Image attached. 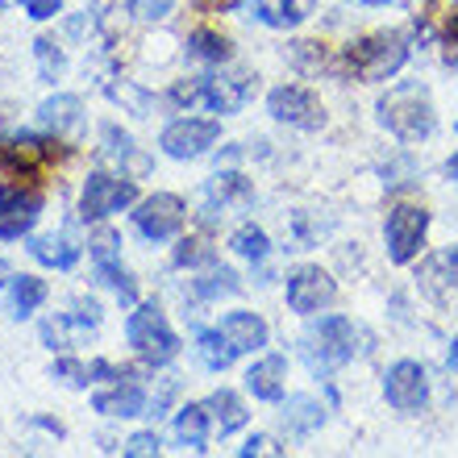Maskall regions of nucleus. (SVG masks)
Segmentation results:
<instances>
[{"instance_id": "1", "label": "nucleus", "mask_w": 458, "mask_h": 458, "mask_svg": "<svg viewBox=\"0 0 458 458\" xmlns=\"http://www.w3.org/2000/svg\"><path fill=\"white\" fill-rule=\"evenodd\" d=\"M371 350V334L362 326H354L350 317H321L309 334H304V359L317 375H329L334 367L350 362L354 354Z\"/></svg>"}, {"instance_id": "2", "label": "nucleus", "mask_w": 458, "mask_h": 458, "mask_svg": "<svg viewBox=\"0 0 458 458\" xmlns=\"http://www.w3.org/2000/svg\"><path fill=\"white\" fill-rule=\"evenodd\" d=\"M379 121L387 133H396L400 142H421L429 138L437 125L434 117V100L421 84H396L379 100Z\"/></svg>"}, {"instance_id": "3", "label": "nucleus", "mask_w": 458, "mask_h": 458, "mask_svg": "<svg viewBox=\"0 0 458 458\" xmlns=\"http://www.w3.org/2000/svg\"><path fill=\"white\" fill-rule=\"evenodd\" d=\"M125 338H130L133 354L142 362H150V367H163V362H171L180 354V338L171 334L158 304H138L133 309L130 321H125Z\"/></svg>"}, {"instance_id": "4", "label": "nucleus", "mask_w": 458, "mask_h": 458, "mask_svg": "<svg viewBox=\"0 0 458 458\" xmlns=\"http://www.w3.org/2000/svg\"><path fill=\"white\" fill-rule=\"evenodd\" d=\"M404 59H409V47H404V38L400 34H371V38H362V42H354V47L346 50L350 72L359 75V80H367V84H375V80H392V75L404 67Z\"/></svg>"}, {"instance_id": "5", "label": "nucleus", "mask_w": 458, "mask_h": 458, "mask_svg": "<svg viewBox=\"0 0 458 458\" xmlns=\"http://www.w3.org/2000/svg\"><path fill=\"white\" fill-rule=\"evenodd\" d=\"M267 113L284 125H296V130H321L326 125V109H321V100L301 84H284L276 88L271 97H267Z\"/></svg>"}, {"instance_id": "6", "label": "nucleus", "mask_w": 458, "mask_h": 458, "mask_svg": "<svg viewBox=\"0 0 458 458\" xmlns=\"http://www.w3.org/2000/svg\"><path fill=\"white\" fill-rule=\"evenodd\" d=\"M138 200V188H133V180H125V175H105V171H97V175H88L84 183V196H80V208H84L88 221H100L109 217V213H121L125 205H133Z\"/></svg>"}, {"instance_id": "7", "label": "nucleus", "mask_w": 458, "mask_h": 458, "mask_svg": "<svg viewBox=\"0 0 458 458\" xmlns=\"http://www.w3.org/2000/svg\"><path fill=\"white\" fill-rule=\"evenodd\" d=\"M425 229H429V213L417 205H396L387 213V254H392V263H409L412 254L421 250L425 242Z\"/></svg>"}, {"instance_id": "8", "label": "nucleus", "mask_w": 458, "mask_h": 458, "mask_svg": "<svg viewBox=\"0 0 458 458\" xmlns=\"http://www.w3.org/2000/svg\"><path fill=\"white\" fill-rule=\"evenodd\" d=\"M334 296H338V284L329 279V271H321V267H296L288 276V309L292 313H321V309H329L334 304Z\"/></svg>"}, {"instance_id": "9", "label": "nucleus", "mask_w": 458, "mask_h": 458, "mask_svg": "<svg viewBox=\"0 0 458 458\" xmlns=\"http://www.w3.org/2000/svg\"><path fill=\"white\" fill-rule=\"evenodd\" d=\"M384 396H387V404L400 412L421 409L425 400H429V375H425L421 362H412V359L392 362L384 375Z\"/></svg>"}, {"instance_id": "10", "label": "nucleus", "mask_w": 458, "mask_h": 458, "mask_svg": "<svg viewBox=\"0 0 458 458\" xmlns=\"http://www.w3.org/2000/svg\"><path fill=\"white\" fill-rule=\"evenodd\" d=\"M133 225H138V233H142L146 242H167L180 233L183 225V200L171 192H155L146 196L142 205H138V213H133Z\"/></svg>"}, {"instance_id": "11", "label": "nucleus", "mask_w": 458, "mask_h": 458, "mask_svg": "<svg viewBox=\"0 0 458 458\" xmlns=\"http://www.w3.org/2000/svg\"><path fill=\"white\" fill-rule=\"evenodd\" d=\"M221 138V125L217 121H196V117H183V121H171L158 146L167 150L171 158H200L208 146Z\"/></svg>"}, {"instance_id": "12", "label": "nucleus", "mask_w": 458, "mask_h": 458, "mask_svg": "<svg viewBox=\"0 0 458 458\" xmlns=\"http://www.w3.org/2000/svg\"><path fill=\"white\" fill-rule=\"evenodd\" d=\"M42 213V196L21 188H0V238H21L30 233Z\"/></svg>"}, {"instance_id": "13", "label": "nucleus", "mask_w": 458, "mask_h": 458, "mask_svg": "<svg viewBox=\"0 0 458 458\" xmlns=\"http://www.w3.org/2000/svg\"><path fill=\"white\" fill-rule=\"evenodd\" d=\"M421 288L434 296V301H450L458 296V246H446V250L429 254L421 263Z\"/></svg>"}, {"instance_id": "14", "label": "nucleus", "mask_w": 458, "mask_h": 458, "mask_svg": "<svg viewBox=\"0 0 458 458\" xmlns=\"http://www.w3.org/2000/svg\"><path fill=\"white\" fill-rule=\"evenodd\" d=\"M254 80L250 72H233V75H208V105L213 113H238L246 100L254 97Z\"/></svg>"}, {"instance_id": "15", "label": "nucleus", "mask_w": 458, "mask_h": 458, "mask_svg": "<svg viewBox=\"0 0 458 458\" xmlns=\"http://www.w3.org/2000/svg\"><path fill=\"white\" fill-rule=\"evenodd\" d=\"M100 158L121 163V175H146L150 171V155H142L130 133H121L117 125H105V155Z\"/></svg>"}, {"instance_id": "16", "label": "nucleus", "mask_w": 458, "mask_h": 458, "mask_svg": "<svg viewBox=\"0 0 458 458\" xmlns=\"http://www.w3.org/2000/svg\"><path fill=\"white\" fill-rule=\"evenodd\" d=\"M221 334H225L229 346L238 350V354L267 346V321L259 313H229V317H221Z\"/></svg>"}, {"instance_id": "17", "label": "nucleus", "mask_w": 458, "mask_h": 458, "mask_svg": "<svg viewBox=\"0 0 458 458\" xmlns=\"http://www.w3.org/2000/svg\"><path fill=\"white\" fill-rule=\"evenodd\" d=\"M284 375H288V359L284 354H267L246 371V387L259 400H279L284 396Z\"/></svg>"}, {"instance_id": "18", "label": "nucleus", "mask_w": 458, "mask_h": 458, "mask_svg": "<svg viewBox=\"0 0 458 458\" xmlns=\"http://www.w3.org/2000/svg\"><path fill=\"white\" fill-rule=\"evenodd\" d=\"M317 9V0H254L259 21L271 30H296V25Z\"/></svg>"}, {"instance_id": "19", "label": "nucleus", "mask_w": 458, "mask_h": 458, "mask_svg": "<svg viewBox=\"0 0 458 458\" xmlns=\"http://www.w3.org/2000/svg\"><path fill=\"white\" fill-rule=\"evenodd\" d=\"M92 409L105 412V417H142L146 392L138 384H117V387H109V392H97V396H92Z\"/></svg>"}, {"instance_id": "20", "label": "nucleus", "mask_w": 458, "mask_h": 458, "mask_svg": "<svg viewBox=\"0 0 458 458\" xmlns=\"http://www.w3.org/2000/svg\"><path fill=\"white\" fill-rule=\"evenodd\" d=\"M84 121V105L80 97H50L38 105V125H47L55 133H75Z\"/></svg>"}, {"instance_id": "21", "label": "nucleus", "mask_w": 458, "mask_h": 458, "mask_svg": "<svg viewBox=\"0 0 458 458\" xmlns=\"http://www.w3.org/2000/svg\"><path fill=\"white\" fill-rule=\"evenodd\" d=\"M30 254H34L38 263L55 267V271H72L80 263V246L67 233H42V238L30 242Z\"/></svg>"}, {"instance_id": "22", "label": "nucleus", "mask_w": 458, "mask_h": 458, "mask_svg": "<svg viewBox=\"0 0 458 458\" xmlns=\"http://www.w3.org/2000/svg\"><path fill=\"white\" fill-rule=\"evenodd\" d=\"M208 421H213V412H208V404H188V409L175 412V437H180L188 450H205L208 442Z\"/></svg>"}, {"instance_id": "23", "label": "nucleus", "mask_w": 458, "mask_h": 458, "mask_svg": "<svg viewBox=\"0 0 458 458\" xmlns=\"http://www.w3.org/2000/svg\"><path fill=\"white\" fill-rule=\"evenodd\" d=\"M208 200H213V205H250L254 188L238 171H217V175L208 180Z\"/></svg>"}, {"instance_id": "24", "label": "nucleus", "mask_w": 458, "mask_h": 458, "mask_svg": "<svg viewBox=\"0 0 458 458\" xmlns=\"http://www.w3.org/2000/svg\"><path fill=\"white\" fill-rule=\"evenodd\" d=\"M105 97H109L113 105H121L125 113H133V117H150V113H155V97H150L142 84H133V80H113V84H105Z\"/></svg>"}, {"instance_id": "25", "label": "nucleus", "mask_w": 458, "mask_h": 458, "mask_svg": "<svg viewBox=\"0 0 458 458\" xmlns=\"http://www.w3.org/2000/svg\"><path fill=\"white\" fill-rule=\"evenodd\" d=\"M208 412H213V425L221 429V437L246 425V409H242V400L233 396L229 387H217V392L208 396Z\"/></svg>"}, {"instance_id": "26", "label": "nucleus", "mask_w": 458, "mask_h": 458, "mask_svg": "<svg viewBox=\"0 0 458 458\" xmlns=\"http://www.w3.org/2000/svg\"><path fill=\"white\" fill-rule=\"evenodd\" d=\"M97 326H88V321H80V317H50L47 326H42V342H47L50 350H67L75 346V338H84V334H92Z\"/></svg>"}, {"instance_id": "27", "label": "nucleus", "mask_w": 458, "mask_h": 458, "mask_svg": "<svg viewBox=\"0 0 458 458\" xmlns=\"http://www.w3.org/2000/svg\"><path fill=\"white\" fill-rule=\"evenodd\" d=\"M196 354H200V362H205L208 371H225L229 362L238 359V350L229 346V338L221 334V329H208V334H200V338H196Z\"/></svg>"}, {"instance_id": "28", "label": "nucleus", "mask_w": 458, "mask_h": 458, "mask_svg": "<svg viewBox=\"0 0 458 458\" xmlns=\"http://www.w3.org/2000/svg\"><path fill=\"white\" fill-rule=\"evenodd\" d=\"M284 421H288L292 434H313L317 425L326 421V409H321L317 400H309V396H292L288 409H284Z\"/></svg>"}, {"instance_id": "29", "label": "nucleus", "mask_w": 458, "mask_h": 458, "mask_svg": "<svg viewBox=\"0 0 458 458\" xmlns=\"http://www.w3.org/2000/svg\"><path fill=\"white\" fill-rule=\"evenodd\" d=\"M42 301H47V284H42L38 276H17L13 279V317H17V321H25Z\"/></svg>"}, {"instance_id": "30", "label": "nucleus", "mask_w": 458, "mask_h": 458, "mask_svg": "<svg viewBox=\"0 0 458 458\" xmlns=\"http://www.w3.org/2000/svg\"><path fill=\"white\" fill-rule=\"evenodd\" d=\"M192 288H196L200 301H217V296H233L242 284H238V276H233L229 267H213V271H205V276L196 279Z\"/></svg>"}, {"instance_id": "31", "label": "nucleus", "mask_w": 458, "mask_h": 458, "mask_svg": "<svg viewBox=\"0 0 458 458\" xmlns=\"http://www.w3.org/2000/svg\"><path fill=\"white\" fill-rule=\"evenodd\" d=\"M188 55L200 63H225L229 59V42L217 34V30H196L188 38Z\"/></svg>"}, {"instance_id": "32", "label": "nucleus", "mask_w": 458, "mask_h": 458, "mask_svg": "<svg viewBox=\"0 0 458 458\" xmlns=\"http://www.w3.org/2000/svg\"><path fill=\"white\" fill-rule=\"evenodd\" d=\"M97 279L100 284H109L113 292H117L121 304H133L138 301V288H133V276L121 267V259H113V263H97Z\"/></svg>"}, {"instance_id": "33", "label": "nucleus", "mask_w": 458, "mask_h": 458, "mask_svg": "<svg viewBox=\"0 0 458 458\" xmlns=\"http://www.w3.org/2000/svg\"><path fill=\"white\" fill-rule=\"evenodd\" d=\"M229 246L242 254V259H250V263H263L267 250H271V242H267V233L259 225H242L233 238H229Z\"/></svg>"}, {"instance_id": "34", "label": "nucleus", "mask_w": 458, "mask_h": 458, "mask_svg": "<svg viewBox=\"0 0 458 458\" xmlns=\"http://www.w3.org/2000/svg\"><path fill=\"white\" fill-rule=\"evenodd\" d=\"M34 59H38V75H42V80H50V84L67 72V59H63V50L55 47L50 38H38V42H34Z\"/></svg>"}, {"instance_id": "35", "label": "nucleus", "mask_w": 458, "mask_h": 458, "mask_svg": "<svg viewBox=\"0 0 458 458\" xmlns=\"http://www.w3.org/2000/svg\"><path fill=\"white\" fill-rule=\"evenodd\" d=\"M171 105H180V109L208 105V75H200V80H180V84L171 88Z\"/></svg>"}, {"instance_id": "36", "label": "nucleus", "mask_w": 458, "mask_h": 458, "mask_svg": "<svg viewBox=\"0 0 458 458\" xmlns=\"http://www.w3.org/2000/svg\"><path fill=\"white\" fill-rule=\"evenodd\" d=\"M88 250H92L97 263H113V259H121V238L113 233V229H97L92 242H88Z\"/></svg>"}, {"instance_id": "37", "label": "nucleus", "mask_w": 458, "mask_h": 458, "mask_svg": "<svg viewBox=\"0 0 458 458\" xmlns=\"http://www.w3.org/2000/svg\"><path fill=\"white\" fill-rule=\"evenodd\" d=\"M55 379H63L67 387H88L92 384V367H84L75 359H59L55 362Z\"/></svg>"}, {"instance_id": "38", "label": "nucleus", "mask_w": 458, "mask_h": 458, "mask_svg": "<svg viewBox=\"0 0 458 458\" xmlns=\"http://www.w3.org/2000/svg\"><path fill=\"white\" fill-rule=\"evenodd\" d=\"M158 450H163V442H158L155 429H146V434H133L125 446H121V454L125 458H155Z\"/></svg>"}, {"instance_id": "39", "label": "nucleus", "mask_w": 458, "mask_h": 458, "mask_svg": "<svg viewBox=\"0 0 458 458\" xmlns=\"http://www.w3.org/2000/svg\"><path fill=\"white\" fill-rule=\"evenodd\" d=\"M200 263H213V250H208L205 242H180L175 267H200Z\"/></svg>"}, {"instance_id": "40", "label": "nucleus", "mask_w": 458, "mask_h": 458, "mask_svg": "<svg viewBox=\"0 0 458 458\" xmlns=\"http://www.w3.org/2000/svg\"><path fill=\"white\" fill-rule=\"evenodd\" d=\"M171 9H175V0H138V4H133V13H138L142 21H163Z\"/></svg>"}, {"instance_id": "41", "label": "nucleus", "mask_w": 458, "mask_h": 458, "mask_svg": "<svg viewBox=\"0 0 458 458\" xmlns=\"http://www.w3.org/2000/svg\"><path fill=\"white\" fill-rule=\"evenodd\" d=\"M238 454H242V458H254V454H276V458H279V454H284V450H279V446H276V442H271V437H263V434H254V437H250V442H246V446H242V450H238Z\"/></svg>"}, {"instance_id": "42", "label": "nucleus", "mask_w": 458, "mask_h": 458, "mask_svg": "<svg viewBox=\"0 0 458 458\" xmlns=\"http://www.w3.org/2000/svg\"><path fill=\"white\" fill-rule=\"evenodd\" d=\"M59 9H63V0H25V13H30L34 21H50Z\"/></svg>"}, {"instance_id": "43", "label": "nucleus", "mask_w": 458, "mask_h": 458, "mask_svg": "<svg viewBox=\"0 0 458 458\" xmlns=\"http://www.w3.org/2000/svg\"><path fill=\"white\" fill-rule=\"evenodd\" d=\"M125 9H130V0H97V9H92V13H97L100 25H109L113 17H117V13H125Z\"/></svg>"}, {"instance_id": "44", "label": "nucleus", "mask_w": 458, "mask_h": 458, "mask_svg": "<svg viewBox=\"0 0 458 458\" xmlns=\"http://www.w3.org/2000/svg\"><path fill=\"white\" fill-rule=\"evenodd\" d=\"M175 392H180V384H175V379H163V384H158V392H155V417H158L163 409H167Z\"/></svg>"}, {"instance_id": "45", "label": "nucleus", "mask_w": 458, "mask_h": 458, "mask_svg": "<svg viewBox=\"0 0 458 458\" xmlns=\"http://www.w3.org/2000/svg\"><path fill=\"white\" fill-rule=\"evenodd\" d=\"M446 42H450V63H458V17L450 21V30H446Z\"/></svg>"}, {"instance_id": "46", "label": "nucleus", "mask_w": 458, "mask_h": 458, "mask_svg": "<svg viewBox=\"0 0 458 458\" xmlns=\"http://www.w3.org/2000/svg\"><path fill=\"white\" fill-rule=\"evenodd\" d=\"M9 279H13V276H9V263H4V259H0V288H4V284H9Z\"/></svg>"}, {"instance_id": "47", "label": "nucleus", "mask_w": 458, "mask_h": 458, "mask_svg": "<svg viewBox=\"0 0 458 458\" xmlns=\"http://www.w3.org/2000/svg\"><path fill=\"white\" fill-rule=\"evenodd\" d=\"M450 367H454V371H458V338L450 342Z\"/></svg>"}, {"instance_id": "48", "label": "nucleus", "mask_w": 458, "mask_h": 458, "mask_svg": "<svg viewBox=\"0 0 458 458\" xmlns=\"http://www.w3.org/2000/svg\"><path fill=\"white\" fill-rule=\"evenodd\" d=\"M450 175H454V180H458V155L450 158Z\"/></svg>"}, {"instance_id": "49", "label": "nucleus", "mask_w": 458, "mask_h": 458, "mask_svg": "<svg viewBox=\"0 0 458 458\" xmlns=\"http://www.w3.org/2000/svg\"><path fill=\"white\" fill-rule=\"evenodd\" d=\"M359 4H387V0H359Z\"/></svg>"}, {"instance_id": "50", "label": "nucleus", "mask_w": 458, "mask_h": 458, "mask_svg": "<svg viewBox=\"0 0 458 458\" xmlns=\"http://www.w3.org/2000/svg\"><path fill=\"white\" fill-rule=\"evenodd\" d=\"M0 4H9V0H0Z\"/></svg>"}]
</instances>
